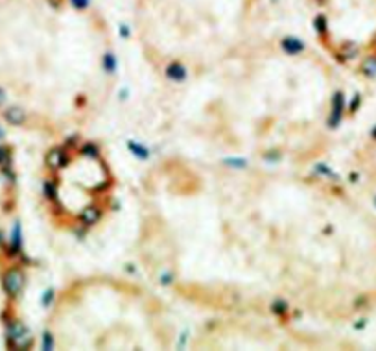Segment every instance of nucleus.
Segmentation results:
<instances>
[{
  "label": "nucleus",
  "instance_id": "nucleus-1",
  "mask_svg": "<svg viewBox=\"0 0 376 351\" xmlns=\"http://www.w3.org/2000/svg\"><path fill=\"white\" fill-rule=\"evenodd\" d=\"M2 285H4V289H6L9 296H17L22 290V285H24V275L18 272L17 268H13V270L6 272L4 279H2Z\"/></svg>",
  "mask_w": 376,
  "mask_h": 351
},
{
  "label": "nucleus",
  "instance_id": "nucleus-2",
  "mask_svg": "<svg viewBox=\"0 0 376 351\" xmlns=\"http://www.w3.org/2000/svg\"><path fill=\"white\" fill-rule=\"evenodd\" d=\"M65 163H67V157H65V152L59 148H54L48 152V156H46V165L50 168H61L65 167Z\"/></svg>",
  "mask_w": 376,
  "mask_h": 351
},
{
  "label": "nucleus",
  "instance_id": "nucleus-3",
  "mask_svg": "<svg viewBox=\"0 0 376 351\" xmlns=\"http://www.w3.org/2000/svg\"><path fill=\"white\" fill-rule=\"evenodd\" d=\"M4 117H6V120L9 124H15V126H18V124H22L26 120V113L20 107H9V109H6Z\"/></svg>",
  "mask_w": 376,
  "mask_h": 351
},
{
  "label": "nucleus",
  "instance_id": "nucleus-4",
  "mask_svg": "<svg viewBox=\"0 0 376 351\" xmlns=\"http://www.w3.org/2000/svg\"><path fill=\"white\" fill-rule=\"evenodd\" d=\"M282 48H284L288 54H299L304 50V44L301 43L297 37H286V39L282 41Z\"/></svg>",
  "mask_w": 376,
  "mask_h": 351
},
{
  "label": "nucleus",
  "instance_id": "nucleus-5",
  "mask_svg": "<svg viewBox=\"0 0 376 351\" xmlns=\"http://www.w3.org/2000/svg\"><path fill=\"white\" fill-rule=\"evenodd\" d=\"M168 78L170 79H175V81H183L186 78V69H184L181 63H172L166 70Z\"/></svg>",
  "mask_w": 376,
  "mask_h": 351
},
{
  "label": "nucleus",
  "instance_id": "nucleus-6",
  "mask_svg": "<svg viewBox=\"0 0 376 351\" xmlns=\"http://www.w3.org/2000/svg\"><path fill=\"white\" fill-rule=\"evenodd\" d=\"M81 220H83L87 226L96 224L98 220H100V209H96V207H87V209L81 213Z\"/></svg>",
  "mask_w": 376,
  "mask_h": 351
},
{
  "label": "nucleus",
  "instance_id": "nucleus-7",
  "mask_svg": "<svg viewBox=\"0 0 376 351\" xmlns=\"http://www.w3.org/2000/svg\"><path fill=\"white\" fill-rule=\"evenodd\" d=\"M341 105H343V97L341 93H338L334 97V111H332V118H330V126H336L340 117H341Z\"/></svg>",
  "mask_w": 376,
  "mask_h": 351
},
{
  "label": "nucleus",
  "instance_id": "nucleus-8",
  "mask_svg": "<svg viewBox=\"0 0 376 351\" xmlns=\"http://www.w3.org/2000/svg\"><path fill=\"white\" fill-rule=\"evenodd\" d=\"M24 334H26V327L20 324V322H13V324L9 325V338L11 340H18Z\"/></svg>",
  "mask_w": 376,
  "mask_h": 351
},
{
  "label": "nucleus",
  "instance_id": "nucleus-9",
  "mask_svg": "<svg viewBox=\"0 0 376 351\" xmlns=\"http://www.w3.org/2000/svg\"><path fill=\"white\" fill-rule=\"evenodd\" d=\"M127 148L131 150L133 154L137 156V157H140V159H148V150L144 148V146H140L139 142H135V140H131V142H127Z\"/></svg>",
  "mask_w": 376,
  "mask_h": 351
},
{
  "label": "nucleus",
  "instance_id": "nucleus-10",
  "mask_svg": "<svg viewBox=\"0 0 376 351\" xmlns=\"http://www.w3.org/2000/svg\"><path fill=\"white\" fill-rule=\"evenodd\" d=\"M9 161H11L9 150L0 148V167H2V168H8V167H9Z\"/></svg>",
  "mask_w": 376,
  "mask_h": 351
},
{
  "label": "nucleus",
  "instance_id": "nucleus-11",
  "mask_svg": "<svg viewBox=\"0 0 376 351\" xmlns=\"http://www.w3.org/2000/svg\"><path fill=\"white\" fill-rule=\"evenodd\" d=\"M13 248H11V252H17L18 248H20V228H18V224L15 226V231H13Z\"/></svg>",
  "mask_w": 376,
  "mask_h": 351
},
{
  "label": "nucleus",
  "instance_id": "nucleus-12",
  "mask_svg": "<svg viewBox=\"0 0 376 351\" xmlns=\"http://www.w3.org/2000/svg\"><path fill=\"white\" fill-rule=\"evenodd\" d=\"M83 156H89V157H98V148L94 144H85L83 146Z\"/></svg>",
  "mask_w": 376,
  "mask_h": 351
},
{
  "label": "nucleus",
  "instance_id": "nucleus-13",
  "mask_svg": "<svg viewBox=\"0 0 376 351\" xmlns=\"http://www.w3.org/2000/svg\"><path fill=\"white\" fill-rule=\"evenodd\" d=\"M105 67H107V70H114V67H116V61L113 59V56H111V54H107V56H105Z\"/></svg>",
  "mask_w": 376,
  "mask_h": 351
},
{
  "label": "nucleus",
  "instance_id": "nucleus-14",
  "mask_svg": "<svg viewBox=\"0 0 376 351\" xmlns=\"http://www.w3.org/2000/svg\"><path fill=\"white\" fill-rule=\"evenodd\" d=\"M44 194L48 196V198H55V187L52 183H46L44 185Z\"/></svg>",
  "mask_w": 376,
  "mask_h": 351
},
{
  "label": "nucleus",
  "instance_id": "nucleus-15",
  "mask_svg": "<svg viewBox=\"0 0 376 351\" xmlns=\"http://www.w3.org/2000/svg\"><path fill=\"white\" fill-rule=\"evenodd\" d=\"M229 165H234L236 168H244V167H247V163H245L244 159H229L227 161Z\"/></svg>",
  "mask_w": 376,
  "mask_h": 351
},
{
  "label": "nucleus",
  "instance_id": "nucleus-16",
  "mask_svg": "<svg viewBox=\"0 0 376 351\" xmlns=\"http://www.w3.org/2000/svg\"><path fill=\"white\" fill-rule=\"evenodd\" d=\"M54 348V340L50 333H44V350H52Z\"/></svg>",
  "mask_w": 376,
  "mask_h": 351
},
{
  "label": "nucleus",
  "instance_id": "nucleus-17",
  "mask_svg": "<svg viewBox=\"0 0 376 351\" xmlns=\"http://www.w3.org/2000/svg\"><path fill=\"white\" fill-rule=\"evenodd\" d=\"M273 311H275V312H284V311H286V303H284V301L275 303V305H273Z\"/></svg>",
  "mask_w": 376,
  "mask_h": 351
},
{
  "label": "nucleus",
  "instance_id": "nucleus-18",
  "mask_svg": "<svg viewBox=\"0 0 376 351\" xmlns=\"http://www.w3.org/2000/svg\"><path fill=\"white\" fill-rule=\"evenodd\" d=\"M52 294H54L52 290H48V292H46V294H44V305H48V303H50V301H52Z\"/></svg>",
  "mask_w": 376,
  "mask_h": 351
},
{
  "label": "nucleus",
  "instance_id": "nucleus-19",
  "mask_svg": "<svg viewBox=\"0 0 376 351\" xmlns=\"http://www.w3.org/2000/svg\"><path fill=\"white\" fill-rule=\"evenodd\" d=\"M4 98H6V95H4V91H2V89H0V104H2V102H4Z\"/></svg>",
  "mask_w": 376,
  "mask_h": 351
}]
</instances>
